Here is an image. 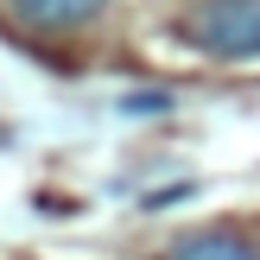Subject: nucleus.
Returning <instances> with one entry per match:
<instances>
[{
  "instance_id": "nucleus-3",
  "label": "nucleus",
  "mask_w": 260,
  "mask_h": 260,
  "mask_svg": "<svg viewBox=\"0 0 260 260\" xmlns=\"http://www.w3.org/2000/svg\"><path fill=\"white\" fill-rule=\"evenodd\" d=\"M172 260H260V248L241 235H184L172 248Z\"/></svg>"
},
{
  "instance_id": "nucleus-2",
  "label": "nucleus",
  "mask_w": 260,
  "mask_h": 260,
  "mask_svg": "<svg viewBox=\"0 0 260 260\" xmlns=\"http://www.w3.org/2000/svg\"><path fill=\"white\" fill-rule=\"evenodd\" d=\"M25 25H89L102 13V0H13Z\"/></svg>"
},
{
  "instance_id": "nucleus-1",
  "label": "nucleus",
  "mask_w": 260,
  "mask_h": 260,
  "mask_svg": "<svg viewBox=\"0 0 260 260\" xmlns=\"http://www.w3.org/2000/svg\"><path fill=\"white\" fill-rule=\"evenodd\" d=\"M210 57H260V0H210V7L190 19Z\"/></svg>"
}]
</instances>
